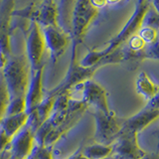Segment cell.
<instances>
[{"mask_svg":"<svg viewBox=\"0 0 159 159\" xmlns=\"http://www.w3.org/2000/svg\"><path fill=\"white\" fill-rule=\"evenodd\" d=\"M149 6H150V2L149 1H145V0L137 1L135 4V9H134L132 15L129 18L128 21L125 23V25L123 26V28L119 31V33L116 36H114L112 39H111V41L107 43V45L103 49L91 50V51H89V53L80 62V66L84 68L104 66V64L102 63V60L104 58L107 57L111 53H113L118 48H120L133 35L137 34V32L141 27L143 17L148 10Z\"/></svg>","mask_w":159,"mask_h":159,"instance_id":"6da1fadb","label":"cell"},{"mask_svg":"<svg viewBox=\"0 0 159 159\" xmlns=\"http://www.w3.org/2000/svg\"><path fill=\"white\" fill-rule=\"evenodd\" d=\"M0 72L6 84L10 99L26 97L31 78V68L25 55H11Z\"/></svg>","mask_w":159,"mask_h":159,"instance_id":"7a4b0ae2","label":"cell"},{"mask_svg":"<svg viewBox=\"0 0 159 159\" xmlns=\"http://www.w3.org/2000/svg\"><path fill=\"white\" fill-rule=\"evenodd\" d=\"M98 14V10L93 6L91 1H77L74 3L71 16V26H70V38L73 42V52L71 65L77 63V47L83 41L88 29Z\"/></svg>","mask_w":159,"mask_h":159,"instance_id":"3957f363","label":"cell"},{"mask_svg":"<svg viewBox=\"0 0 159 159\" xmlns=\"http://www.w3.org/2000/svg\"><path fill=\"white\" fill-rule=\"evenodd\" d=\"M92 114L96 121L94 142L112 145L122 130L124 118L117 117L112 111L108 113L94 111Z\"/></svg>","mask_w":159,"mask_h":159,"instance_id":"277c9868","label":"cell"},{"mask_svg":"<svg viewBox=\"0 0 159 159\" xmlns=\"http://www.w3.org/2000/svg\"><path fill=\"white\" fill-rule=\"evenodd\" d=\"M13 15L27 18L41 28L60 25L59 9L55 1L33 2L20 11H13Z\"/></svg>","mask_w":159,"mask_h":159,"instance_id":"5b68a950","label":"cell"},{"mask_svg":"<svg viewBox=\"0 0 159 159\" xmlns=\"http://www.w3.org/2000/svg\"><path fill=\"white\" fill-rule=\"evenodd\" d=\"M25 56L29 62L31 71L43 67V58L46 52V45L42 28L37 23L31 22L28 27L25 38Z\"/></svg>","mask_w":159,"mask_h":159,"instance_id":"8992f818","label":"cell"},{"mask_svg":"<svg viewBox=\"0 0 159 159\" xmlns=\"http://www.w3.org/2000/svg\"><path fill=\"white\" fill-rule=\"evenodd\" d=\"M80 93L82 96L81 101L89 107H93L94 111L108 113L111 108L108 107L107 93L104 88L93 80H88L83 84H80L71 89ZM67 93V92H66Z\"/></svg>","mask_w":159,"mask_h":159,"instance_id":"52a82bcc","label":"cell"},{"mask_svg":"<svg viewBox=\"0 0 159 159\" xmlns=\"http://www.w3.org/2000/svg\"><path fill=\"white\" fill-rule=\"evenodd\" d=\"M14 2L4 1L0 6V71L11 57L10 23L13 16Z\"/></svg>","mask_w":159,"mask_h":159,"instance_id":"ba28073f","label":"cell"},{"mask_svg":"<svg viewBox=\"0 0 159 159\" xmlns=\"http://www.w3.org/2000/svg\"><path fill=\"white\" fill-rule=\"evenodd\" d=\"M46 50H48L51 56L52 62L56 63L63 56V54L69 46L71 38L68 32L59 26H49L42 28Z\"/></svg>","mask_w":159,"mask_h":159,"instance_id":"9c48e42d","label":"cell"},{"mask_svg":"<svg viewBox=\"0 0 159 159\" xmlns=\"http://www.w3.org/2000/svg\"><path fill=\"white\" fill-rule=\"evenodd\" d=\"M138 134L121 131L113 142V154L119 159H141L147 152L139 146Z\"/></svg>","mask_w":159,"mask_h":159,"instance_id":"30bf717a","label":"cell"},{"mask_svg":"<svg viewBox=\"0 0 159 159\" xmlns=\"http://www.w3.org/2000/svg\"><path fill=\"white\" fill-rule=\"evenodd\" d=\"M35 132L28 124L12 139L8 151L9 159H28L36 146Z\"/></svg>","mask_w":159,"mask_h":159,"instance_id":"8fae6325","label":"cell"},{"mask_svg":"<svg viewBox=\"0 0 159 159\" xmlns=\"http://www.w3.org/2000/svg\"><path fill=\"white\" fill-rule=\"evenodd\" d=\"M43 76L44 66L35 71H31L28 89L26 93V112H31L35 107H37L45 98L43 88Z\"/></svg>","mask_w":159,"mask_h":159,"instance_id":"7c38bea8","label":"cell"},{"mask_svg":"<svg viewBox=\"0 0 159 159\" xmlns=\"http://www.w3.org/2000/svg\"><path fill=\"white\" fill-rule=\"evenodd\" d=\"M159 117V108L148 107L145 106L143 109L138 111L136 114L124 118V123L121 131L139 133L142 129L147 127L151 122Z\"/></svg>","mask_w":159,"mask_h":159,"instance_id":"4fadbf2b","label":"cell"},{"mask_svg":"<svg viewBox=\"0 0 159 159\" xmlns=\"http://www.w3.org/2000/svg\"><path fill=\"white\" fill-rule=\"evenodd\" d=\"M56 98L57 97L47 96L37 107H35L31 112L28 113L29 116L28 125L32 128V130L34 132H36L48 120V118L51 116L54 109Z\"/></svg>","mask_w":159,"mask_h":159,"instance_id":"5bb4252c","label":"cell"},{"mask_svg":"<svg viewBox=\"0 0 159 159\" xmlns=\"http://www.w3.org/2000/svg\"><path fill=\"white\" fill-rule=\"evenodd\" d=\"M29 116L27 112H22L18 114H13V116H6L2 121L0 122V125L2 126L4 131L7 133L13 139L16 134L21 131L22 129L28 124Z\"/></svg>","mask_w":159,"mask_h":159,"instance_id":"9a60e30c","label":"cell"},{"mask_svg":"<svg viewBox=\"0 0 159 159\" xmlns=\"http://www.w3.org/2000/svg\"><path fill=\"white\" fill-rule=\"evenodd\" d=\"M135 86L137 93L141 94L148 102L152 101L159 93V86L152 81L145 72H141L137 76Z\"/></svg>","mask_w":159,"mask_h":159,"instance_id":"2e32d148","label":"cell"},{"mask_svg":"<svg viewBox=\"0 0 159 159\" xmlns=\"http://www.w3.org/2000/svg\"><path fill=\"white\" fill-rule=\"evenodd\" d=\"M81 151L87 159H107L113 154V148L112 145L94 142L84 146Z\"/></svg>","mask_w":159,"mask_h":159,"instance_id":"e0dca14e","label":"cell"},{"mask_svg":"<svg viewBox=\"0 0 159 159\" xmlns=\"http://www.w3.org/2000/svg\"><path fill=\"white\" fill-rule=\"evenodd\" d=\"M9 93L7 92L6 84H5L2 74L0 72V122L6 116L7 107L9 104Z\"/></svg>","mask_w":159,"mask_h":159,"instance_id":"ac0fdd59","label":"cell"},{"mask_svg":"<svg viewBox=\"0 0 159 159\" xmlns=\"http://www.w3.org/2000/svg\"><path fill=\"white\" fill-rule=\"evenodd\" d=\"M141 27H148L159 32V14L153 9L151 4L146 11L145 15H144Z\"/></svg>","mask_w":159,"mask_h":159,"instance_id":"d6986e66","label":"cell"},{"mask_svg":"<svg viewBox=\"0 0 159 159\" xmlns=\"http://www.w3.org/2000/svg\"><path fill=\"white\" fill-rule=\"evenodd\" d=\"M22 112H26V99H25V98L10 99L7 107L6 116H13V114H18Z\"/></svg>","mask_w":159,"mask_h":159,"instance_id":"ffe728a7","label":"cell"},{"mask_svg":"<svg viewBox=\"0 0 159 159\" xmlns=\"http://www.w3.org/2000/svg\"><path fill=\"white\" fill-rule=\"evenodd\" d=\"M28 159H54L52 146L38 145L36 144L34 150Z\"/></svg>","mask_w":159,"mask_h":159,"instance_id":"44dd1931","label":"cell"},{"mask_svg":"<svg viewBox=\"0 0 159 159\" xmlns=\"http://www.w3.org/2000/svg\"><path fill=\"white\" fill-rule=\"evenodd\" d=\"M159 32H157L156 30L148 28V27H140L139 31L137 32V35L140 37L143 42L145 43V45H150L154 43L156 40L159 38Z\"/></svg>","mask_w":159,"mask_h":159,"instance_id":"7402d4cb","label":"cell"},{"mask_svg":"<svg viewBox=\"0 0 159 159\" xmlns=\"http://www.w3.org/2000/svg\"><path fill=\"white\" fill-rule=\"evenodd\" d=\"M127 48L132 52H141L145 49L146 45L143 42V40L138 36V35H133V36L126 42Z\"/></svg>","mask_w":159,"mask_h":159,"instance_id":"603a6c76","label":"cell"},{"mask_svg":"<svg viewBox=\"0 0 159 159\" xmlns=\"http://www.w3.org/2000/svg\"><path fill=\"white\" fill-rule=\"evenodd\" d=\"M144 56H145V59L159 61V38L154 43L146 45L145 49H144Z\"/></svg>","mask_w":159,"mask_h":159,"instance_id":"cb8c5ba5","label":"cell"},{"mask_svg":"<svg viewBox=\"0 0 159 159\" xmlns=\"http://www.w3.org/2000/svg\"><path fill=\"white\" fill-rule=\"evenodd\" d=\"M11 141H12V138L9 135H7V133L4 131L2 126L0 125V152L8 150Z\"/></svg>","mask_w":159,"mask_h":159,"instance_id":"d4e9b609","label":"cell"},{"mask_svg":"<svg viewBox=\"0 0 159 159\" xmlns=\"http://www.w3.org/2000/svg\"><path fill=\"white\" fill-rule=\"evenodd\" d=\"M146 107H153V108H159V93L152 99V101L148 102V103L146 104Z\"/></svg>","mask_w":159,"mask_h":159,"instance_id":"484cf974","label":"cell"},{"mask_svg":"<svg viewBox=\"0 0 159 159\" xmlns=\"http://www.w3.org/2000/svg\"><path fill=\"white\" fill-rule=\"evenodd\" d=\"M141 159H159V152L155 151L152 153H146Z\"/></svg>","mask_w":159,"mask_h":159,"instance_id":"4316f807","label":"cell"},{"mask_svg":"<svg viewBox=\"0 0 159 159\" xmlns=\"http://www.w3.org/2000/svg\"><path fill=\"white\" fill-rule=\"evenodd\" d=\"M92 2V4H93V7H96L98 10L99 9V8H102V7H104L107 4V2H106V1H91Z\"/></svg>","mask_w":159,"mask_h":159,"instance_id":"83f0119b","label":"cell"},{"mask_svg":"<svg viewBox=\"0 0 159 159\" xmlns=\"http://www.w3.org/2000/svg\"><path fill=\"white\" fill-rule=\"evenodd\" d=\"M67 159H87V158L83 155V153H82L81 150H79L78 152L74 153L72 156H70V157L67 158Z\"/></svg>","mask_w":159,"mask_h":159,"instance_id":"f1b7e54d","label":"cell"},{"mask_svg":"<svg viewBox=\"0 0 159 159\" xmlns=\"http://www.w3.org/2000/svg\"><path fill=\"white\" fill-rule=\"evenodd\" d=\"M150 4H151V6L153 7V9L159 14V0H156V1H151Z\"/></svg>","mask_w":159,"mask_h":159,"instance_id":"f546056e","label":"cell"},{"mask_svg":"<svg viewBox=\"0 0 159 159\" xmlns=\"http://www.w3.org/2000/svg\"><path fill=\"white\" fill-rule=\"evenodd\" d=\"M7 158H10V154L8 150L0 152V159H7Z\"/></svg>","mask_w":159,"mask_h":159,"instance_id":"4dcf8cb0","label":"cell"},{"mask_svg":"<svg viewBox=\"0 0 159 159\" xmlns=\"http://www.w3.org/2000/svg\"><path fill=\"white\" fill-rule=\"evenodd\" d=\"M153 134L157 137V152H159V128L157 129V130H155L153 132Z\"/></svg>","mask_w":159,"mask_h":159,"instance_id":"1f68e13d","label":"cell"},{"mask_svg":"<svg viewBox=\"0 0 159 159\" xmlns=\"http://www.w3.org/2000/svg\"><path fill=\"white\" fill-rule=\"evenodd\" d=\"M107 159H119L116 155H114V154H112V155L111 156V157H108V158H107Z\"/></svg>","mask_w":159,"mask_h":159,"instance_id":"d6a6232c","label":"cell"}]
</instances>
